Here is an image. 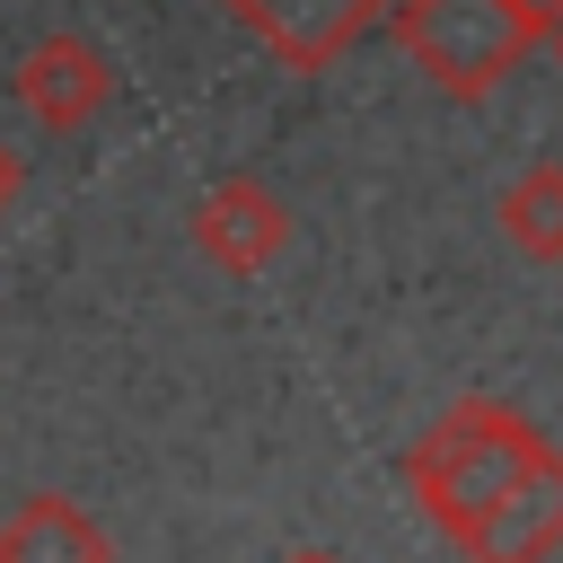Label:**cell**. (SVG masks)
<instances>
[{
	"label": "cell",
	"instance_id": "obj_1",
	"mask_svg": "<svg viewBox=\"0 0 563 563\" xmlns=\"http://www.w3.org/2000/svg\"><path fill=\"white\" fill-rule=\"evenodd\" d=\"M405 493L466 563L563 554V449L519 405H493V396L449 405L405 449Z\"/></svg>",
	"mask_w": 563,
	"mask_h": 563
},
{
	"label": "cell",
	"instance_id": "obj_9",
	"mask_svg": "<svg viewBox=\"0 0 563 563\" xmlns=\"http://www.w3.org/2000/svg\"><path fill=\"white\" fill-rule=\"evenodd\" d=\"M9 194H18V150L0 141V211H9Z\"/></svg>",
	"mask_w": 563,
	"mask_h": 563
},
{
	"label": "cell",
	"instance_id": "obj_3",
	"mask_svg": "<svg viewBox=\"0 0 563 563\" xmlns=\"http://www.w3.org/2000/svg\"><path fill=\"white\" fill-rule=\"evenodd\" d=\"M273 62H290V70H334L378 18H387V0H220Z\"/></svg>",
	"mask_w": 563,
	"mask_h": 563
},
{
	"label": "cell",
	"instance_id": "obj_4",
	"mask_svg": "<svg viewBox=\"0 0 563 563\" xmlns=\"http://www.w3.org/2000/svg\"><path fill=\"white\" fill-rule=\"evenodd\" d=\"M9 97H18L53 141H62V132H88V123L114 106V62H106L88 35H44V44L18 62Z\"/></svg>",
	"mask_w": 563,
	"mask_h": 563
},
{
	"label": "cell",
	"instance_id": "obj_11",
	"mask_svg": "<svg viewBox=\"0 0 563 563\" xmlns=\"http://www.w3.org/2000/svg\"><path fill=\"white\" fill-rule=\"evenodd\" d=\"M290 563H334V554H290Z\"/></svg>",
	"mask_w": 563,
	"mask_h": 563
},
{
	"label": "cell",
	"instance_id": "obj_2",
	"mask_svg": "<svg viewBox=\"0 0 563 563\" xmlns=\"http://www.w3.org/2000/svg\"><path fill=\"white\" fill-rule=\"evenodd\" d=\"M387 26L405 44V62L457 106L493 97L501 79H519V62L545 44L519 18V0H387Z\"/></svg>",
	"mask_w": 563,
	"mask_h": 563
},
{
	"label": "cell",
	"instance_id": "obj_7",
	"mask_svg": "<svg viewBox=\"0 0 563 563\" xmlns=\"http://www.w3.org/2000/svg\"><path fill=\"white\" fill-rule=\"evenodd\" d=\"M501 229H510L519 255L563 264V158H537V167L510 176V194H501Z\"/></svg>",
	"mask_w": 563,
	"mask_h": 563
},
{
	"label": "cell",
	"instance_id": "obj_10",
	"mask_svg": "<svg viewBox=\"0 0 563 563\" xmlns=\"http://www.w3.org/2000/svg\"><path fill=\"white\" fill-rule=\"evenodd\" d=\"M545 44H554V62H563V18H554V26H545Z\"/></svg>",
	"mask_w": 563,
	"mask_h": 563
},
{
	"label": "cell",
	"instance_id": "obj_6",
	"mask_svg": "<svg viewBox=\"0 0 563 563\" xmlns=\"http://www.w3.org/2000/svg\"><path fill=\"white\" fill-rule=\"evenodd\" d=\"M0 563H114L106 528L62 501V493H26L9 519H0Z\"/></svg>",
	"mask_w": 563,
	"mask_h": 563
},
{
	"label": "cell",
	"instance_id": "obj_8",
	"mask_svg": "<svg viewBox=\"0 0 563 563\" xmlns=\"http://www.w3.org/2000/svg\"><path fill=\"white\" fill-rule=\"evenodd\" d=\"M519 18H528V26H537V35H545V26H554V18H563V0H519Z\"/></svg>",
	"mask_w": 563,
	"mask_h": 563
},
{
	"label": "cell",
	"instance_id": "obj_5",
	"mask_svg": "<svg viewBox=\"0 0 563 563\" xmlns=\"http://www.w3.org/2000/svg\"><path fill=\"white\" fill-rule=\"evenodd\" d=\"M194 246H202L220 273L255 282V273L282 264V246H290V211H282V194H264L255 176H229V185H211V194L194 202Z\"/></svg>",
	"mask_w": 563,
	"mask_h": 563
}]
</instances>
